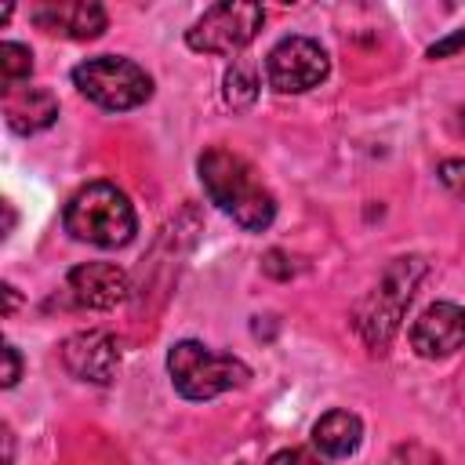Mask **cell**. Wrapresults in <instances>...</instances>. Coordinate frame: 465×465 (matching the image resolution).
I'll return each mask as SVG.
<instances>
[{
	"mask_svg": "<svg viewBox=\"0 0 465 465\" xmlns=\"http://www.w3.org/2000/svg\"><path fill=\"white\" fill-rule=\"evenodd\" d=\"M421 276H425V262L421 258H396L381 272L378 287L360 302V309H356V331H360V338L374 352H381L392 341V334L400 331L403 309L411 305Z\"/></svg>",
	"mask_w": 465,
	"mask_h": 465,
	"instance_id": "4",
	"label": "cell"
},
{
	"mask_svg": "<svg viewBox=\"0 0 465 465\" xmlns=\"http://www.w3.org/2000/svg\"><path fill=\"white\" fill-rule=\"evenodd\" d=\"M73 84L98 109L127 113L153 98V76L124 54H94L73 69Z\"/></svg>",
	"mask_w": 465,
	"mask_h": 465,
	"instance_id": "5",
	"label": "cell"
},
{
	"mask_svg": "<svg viewBox=\"0 0 465 465\" xmlns=\"http://www.w3.org/2000/svg\"><path fill=\"white\" fill-rule=\"evenodd\" d=\"M4 120L18 134L47 131L58 120V98L47 87H4Z\"/></svg>",
	"mask_w": 465,
	"mask_h": 465,
	"instance_id": "12",
	"label": "cell"
},
{
	"mask_svg": "<svg viewBox=\"0 0 465 465\" xmlns=\"http://www.w3.org/2000/svg\"><path fill=\"white\" fill-rule=\"evenodd\" d=\"M265 22L262 4L251 0H222L214 7H207L189 29H185V44L200 54H236L243 51L258 29Z\"/></svg>",
	"mask_w": 465,
	"mask_h": 465,
	"instance_id": "6",
	"label": "cell"
},
{
	"mask_svg": "<svg viewBox=\"0 0 465 465\" xmlns=\"http://www.w3.org/2000/svg\"><path fill=\"white\" fill-rule=\"evenodd\" d=\"M331 58L312 36H283L265 54V80L280 94H302L327 80Z\"/></svg>",
	"mask_w": 465,
	"mask_h": 465,
	"instance_id": "7",
	"label": "cell"
},
{
	"mask_svg": "<svg viewBox=\"0 0 465 465\" xmlns=\"http://www.w3.org/2000/svg\"><path fill=\"white\" fill-rule=\"evenodd\" d=\"M167 374H171V385L178 396L193 400V403H203V400H214L229 389H240L251 371L243 360L229 356V352H214L207 349L203 341H174L167 349Z\"/></svg>",
	"mask_w": 465,
	"mask_h": 465,
	"instance_id": "3",
	"label": "cell"
},
{
	"mask_svg": "<svg viewBox=\"0 0 465 465\" xmlns=\"http://www.w3.org/2000/svg\"><path fill=\"white\" fill-rule=\"evenodd\" d=\"M29 18L40 29L69 36V40H94L109 25L105 7L94 4V0H44V4H36L29 11Z\"/></svg>",
	"mask_w": 465,
	"mask_h": 465,
	"instance_id": "10",
	"label": "cell"
},
{
	"mask_svg": "<svg viewBox=\"0 0 465 465\" xmlns=\"http://www.w3.org/2000/svg\"><path fill=\"white\" fill-rule=\"evenodd\" d=\"M18 378H22V360H18V349H15V345H4V389H11Z\"/></svg>",
	"mask_w": 465,
	"mask_h": 465,
	"instance_id": "19",
	"label": "cell"
},
{
	"mask_svg": "<svg viewBox=\"0 0 465 465\" xmlns=\"http://www.w3.org/2000/svg\"><path fill=\"white\" fill-rule=\"evenodd\" d=\"M62 363L80 381L109 385L120 371V341L109 331H76L62 341Z\"/></svg>",
	"mask_w": 465,
	"mask_h": 465,
	"instance_id": "8",
	"label": "cell"
},
{
	"mask_svg": "<svg viewBox=\"0 0 465 465\" xmlns=\"http://www.w3.org/2000/svg\"><path fill=\"white\" fill-rule=\"evenodd\" d=\"M461 345H465V309L454 302H432L411 323V349L421 360L454 356Z\"/></svg>",
	"mask_w": 465,
	"mask_h": 465,
	"instance_id": "9",
	"label": "cell"
},
{
	"mask_svg": "<svg viewBox=\"0 0 465 465\" xmlns=\"http://www.w3.org/2000/svg\"><path fill=\"white\" fill-rule=\"evenodd\" d=\"M65 287H69L73 302L87 305V309H116L131 294L127 272L113 262H84V265L69 269Z\"/></svg>",
	"mask_w": 465,
	"mask_h": 465,
	"instance_id": "11",
	"label": "cell"
},
{
	"mask_svg": "<svg viewBox=\"0 0 465 465\" xmlns=\"http://www.w3.org/2000/svg\"><path fill=\"white\" fill-rule=\"evenodd\" d=\"M363 443V421L352 411H327L316 425H312V447L323 458H349L356 454Z\"/></svg>",
	"mask_w": 465,
	"mask_h": 465,
	"instance_id": "13",
	"label": "cell"
},
{
	"mask_svg": "<svg viewBox=\"0 0 465 465\" xmlns=\"http://www.w3.org/2000/svg\"><path fill=\"white\" fill-rule=\"evenodd\" d=\"M440 182H443L450 193L465 196V160H443V163H440Z\"/></svg>",
	"mask_w": 465,
	"mask_h": 465,
	"instance_id": "16",
	"label": "cell"
},
{
	"mask_svg": "<svg viewBox=\"0 0 465 465\" xmlns=\"http://www.w3.org/2000/svg\"><path fill=\"white\" fill-rule=\"evenodd\" d=\"M269 465H327L323 458H316L312 450H302V447H287V450H276L269 458Z\"/></svg>",
	"mask_w": 465,
	"mask_h": 465,
	"instance_id": "17",
	"label": "cell"
},
{
	"mask_svg": "<svg viewBox=\"0 0 465 465\" xmlns=\"http://www.w3.org/2000/svg\"><path fill=\"white\" fill-rule=\"evenodd\" d=\"M33 73V51L25 44H0V76H4V87H18L22 80H29Z\"/></svg>",
	"mask_w": 465,
	"mask_h": 465,
	"instance_id": "15",
	"label": "cell"
},
{
	"mask_svg": "<svg viewBox=\"0 0 465 465\" xmlns=\"http://www.w3.org/2000/svg\"><path fill=\"white\" fill-rule=\"evenodd\" d=\"M62 225L73 240L91 247H124L138 232V214L124 189L113 182H87L80 185L62 211Z\"/></svg>",
	"mask_w": 465,
	"mask_h": 465,
	"instance_id": "2",
	"label": "cell"
},
{
	"mask_svg": "<svg viewBox=\"0 0 465 465\" xmlns=\"http://www.w3.org/2000/svg\"><path fill=\"white\" fill-rule=\"evenodd\" d=\"M196 174L200 185L207 193V200L229 214L240 229L247 232H262L272 225L276 218V196L265 189V182L258 178V171L232 149L211 145L200 153L196 160Z\"/></svg>",
	"mask_w": 465,
	"mask_h": 465,
	"instance_id": "1",
	"label": "cell"
},
{
	"mask_svg": "<svg viewBox=\"0 0 465 465\" xmlns=\"http://www.w3.org/2000/svg\"><path fill=\"white\" fill-rule=\"evenodd\" d=\"M454 51H465V29H454L450 36L436 40V44L429 47V58H447V54H454Z\"/></svg>",
	"mask_w": 465,
	"mask_h": 465,
	"instance_id": "18",
	"label": "cell"
},
{
	"mask_svg": "<svg viewBox=\"0 0 465 465\" xmlns=\"http://www.w3.org/2000/svg\"><path fill=\"white\" fill-rule=\"evenodd\" d=\"M222 98L236 113L254 105V98H258V76H254V69L247 62H232L225 69V76H222Z\"/></svg>",
	"mask_w": 465,
	"mask_h": 465,
	"instance_id": "14",
	"label": "cell"
},
{
	"mask_svg": "<svg viewBox=\"0 0 465 465\" xmlns=\"http://www.w3.org/2000/svg\"><path fill=\"white\" fill-rule=\"evenodd\" d=\"M461 131H465V109H461Z\"/></svg>",
	"mask_w": 465,
	"mask_h": 465,
	"instance_id": "20",
	"label": "cell"
}]
</instances>
